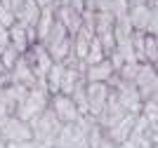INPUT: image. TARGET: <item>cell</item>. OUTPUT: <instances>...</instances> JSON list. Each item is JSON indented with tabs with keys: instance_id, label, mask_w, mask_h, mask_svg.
<instances>
[{
	"instance_id": "cell-1",
	"label": "cell",
	"mask_w": 158,
	"mask_h": 148,
	"mask_svg": "<svg viewBox=\"0 0 158 148\" xmlns=\"http://www.w3.org/2000/svg\"><path fill=\"white\" fill-rule=\"evenodd\" d=\"M97 125L92 115H80L73 122H64L54 136V148H87V136Z\"/></svg>"
},
{
	"instance_id": "cell-2",
	"label": "cell",
	"mask_w": 158,
	"mask_h": 148,
	"mask_svg": "<svg viewBox=\"0 0 158 148\" xmlns=\"http://www.w3.org/2000/svg\"><path fill=\"white\" fill-rule=\"evenodd\" d=\"M28 125H31V132H33V141L54 148V136H57V132H59L61 122L57 120V115L52 113L50 106H47L43 113H38L33 120H28Z\"/></svg>"
},
{
	"instance_id": "cell-3",
	"label": "cell",
	"mask_w": 158,
	"mask_h": 148,
	"mask_svg": "<svg viewBox=\"0 0 158 148\" xmlns=\"http://www.w3.org/2000/svg\"><path fill=\"white\" fill-rule=\"evenodd\" d=\"M47 106H50V92H47L45 87H31V90H26V94L19 99L14 115L21 118V120H33V118L38 115V113H43Z\"/></svg>"
},
{
	"instance_id": "cell-4",
	"label": "cell",
	"mask_w": 158,
	"mask_h": 148,
	"mask_svg": "<svg viewBox=\"0 0 158 148\" xmlns=\"http://www.w3.org/2000/svg\"><path fill=\"white\" fill-rule=\"evenodd\" d=\"M127 19H130V24H132L135 31L156 33L158 31V7H149L146 2L130 5V10H127Z\"/></svg>"
},
{
	"instance_id": "cell-5",
	"label": "cell",
	"mask_w": 158,
	"mask_h": 148,
	"mask_svg": "<svg viewBox=\"0 0 158 148\" xmlns=\"http://www.w3.org/2000/svg\"><path fill=\"white\" fill-rule=\"evenodd\" d=\"M21 57L26 59V64L31 66L33 75H35L40 82L45 85V75H47V71H50V66L54 64L52 57H50V52L45 50V45H43V42H33V45L28 47Z\"/></svg>"
},
{
	"instance_id": "cell-6",
	"label": "cell",
	"mask_w": 158,
	"mask_h": 148,
	"mask_svg": "<svg viewBox=\"0 0 158 148\" xmlns=\"http://www.w3.org/2000/svg\"><path fill=\"white\" fill-rule=\"evenodd\" d=\"M132 82H135V87H137L142 101L156 97V87H158L156 64H146V61H144V64H139L137 73H135V78H132Z\"/></svg>"
},
{
	"instance_id": "cell-7",
	"label": "cell",
	"mask_w": 158,
	"mask_h": 148,
	"mask_svg": "<svg viewBox=\"0 0 158 148\" xmlns=\"http://www.w3.org/2000/svg\"><path fill=\"white\" fill-rule=\"evenodd\" d=\"M0 136H2L5 143H10V141H28V139H33V132H31L28 120L10 115L5 122L0 125Z\"/></svg>"
},
{
	"instance_id": "cell-8",
	"label": "cell",
	"mask_w": 158,
	"mask_h": 148,
	"mask_svg": "<svg viewBox=\"0 0 158 148\" xmlns=\"http://www.w3.org/2000/svg\"><path fill=\"white\" fill-rule=\"evenodd\" d=\"M50 108H52V113L57 115V120H59L61 125L73 122V120L80 118V110H78V106H76V101H73L69 94H61V92L50 97Z\"/></svg>"
},
{
	"instance_id": "cell-9",
	"label": "cell",
	"mask_w": 158,
	"mask_h": 148,
	"mask_svg": "<svg viewBox=\"0 0 158 148\" xmlns=\"http://www.w3.org/2000/svg\"><path fill=\"white\" fill-rule=\"evenodd\" d=\"M109 99V85L106 82H87L85 85V101H87V115L97 118Z\"/></svg>"
},
{
	"instance_id": "cell-10",
	"label": "cell",
	"mask_w": 158,
	"mask_h": 148,
	"mask_svg": "<svg viewBox=\"0 0 158 148\" xmlns=\"http://www.w3.org/2000/svg\"><path fill=\"white\" fill-rule=\"evenodd\" d=\"M10 82L24 85V87H28V90H31V87H45L38 78L33 75L31 66L26 64V59H24V57H19V59H17V64L10 68Z\"/></svg>"
},
{
	"instance_id": "cell-11",
	"label": "cell",
	"mask_w": 158,
	"mask_h": 148,
	"mask_svg": "<svg viewBox=\"0 0 158 148\" xmlns=\"http://www.w3.org/2000/svg\"><path fill=\"white\" fill-rule=\"evenodd\" d=\"M137 115H139V113H137ZM137 115H135V113H125V115L120 118V120L113 125V127L104 129V134L109 136V139H111L116 146H120V143H123L127 136L132 134V129H135V122H137Z\"/></svg>"
},
{
	"instance_id": "cell-12",
	"label": "cell",
	"mask_w": 158,
	"mask_h": 148,
	"mask_svg": "<svg viewBox=\"0 0 158 148\" xmlns=\"http://www.w3.org/2000/svg\"><path fill=\"white\" fill-rule=\"evenodd\" d=\"M54 17L66 26V31L71 35H76V31L83 26V12L73 10L71 5H54Z\"/></svg>"
},
{
	"instance_id": "cell-13",
	"label": "cell",
	"mask_w": 158,
	"mask_h": 148,
	"mask_svg": "<svg viewBox=\"0 0 158 148\" xmlns=\"http://www.w3.org/2000/svg\"><path fill=\"white\" fill-rule=\"evenodd\" d=\"M113 75H116V68H113V64L109 61V57L97 61V64L85 66V80L87 82H109Z\"/></svg>"
},
{
	"instance_id": "cell-14",
	"label": "cell",
	"mask_w": 158,
	"mask_h": 148,
	"mask_svg": "<svg viewBox=\"0 0 158 148\" xmlns=\"http://www.w3.org/2000/svg\"><path fill=\"white\" fill-rule=\"evenodd\" d=\"M54 24V5H45L40 7V14H38V21H35V40L38 42H43V40L47 38V33H50V28H52Z\"/></svg>"
},
{
	"instance_id": "cell-15",
	"label": "cell",
	"mask_w": 158,
	"mask_h": 148,
	"mask_svg": "<svg viewBox=\"0 0 158 148\" xmlns=\"http://www.w3.org/2000/svg\"><path fill=\"white\" fill-rule=\"evenodd\" d=\"M38 14H40V5L38 2H35V0H24L21 7L14 12V19L19 21V24H24V26H35Z\"/></svg>"
},
{
	"instance_id": "cell-16",
	"label": "cell",
	"mask_w": 158,
	"mask_h": 148,
	"mask_svg": "<svg viewBox=\"0 0 158 148\" xmlns=\"http://www.w3.org/2000/svg\"><path fill=\"white\" fill-rule=\"evenodd\" d=\"M61 75H64V64H61V61H54V64L50 66L47 75H45V90L50 92V97H52V94H59Z\"/></svg>"
},
{
	"instance_id": "cell-17",
	"label": "cell",
	"mask_w": 158,
	"mask_h": 148,
	"mask_svg": "<svg viewBox=\"0 0 158 148\" xmlns=\"http://www.w3.org/2000/svg\"><path fill=\"white\" fill-rule=\"evenodd\" d=\"M144 61L146 64H156L158 61V35L156 33H146L144 35Z\"/></svg>"
},
{
	"instance_id": "cell-18",
	"label": "cell",
	"mask_w": 158,
	"mask_h": 148,
	"mask_svg": "<svg viewBox=\"0 0 158 148\" xmlns=\"http://www.w3.org/2000/svg\"><path fill=\"white\" fill-rule=\"evenodd\" d=\"M19 57H21V52L17 50L12 42H7V47L0 52V64H2V68H5V71H10V68L17 64V59H19Z\"/></svg>"
},
{
	"instance_id": "cell-19",
	"label": "cell",
	"mask_w": 158,
	"mask_h": 148,
	"mask_svg": "<svg viewBox=\"0 0 158 148\" xmlns=\"http://www.w3.org/2000/svg\"><path fill=\"white\" fill-rule=\"evenodd\" d=\"M139 115L144 118V120H149L151 125H156V122H158V103H156V97L146 99V101H142Z\"/></svg>"
},
{
	"instance_id": "cell-20",
	"label": "cell",
	"mask_w": 158,
	"mask_h": 148,
	"mask_svg": "<svg viewBox=\"0 0 158 148\" xmlns=\"http://www.w3.org/2000/svg\"><path fill=\"white\" fill-rule=\"evenodd\" d=\"M102 59H106V52H104V47L99 45V40L94 38V40H92V45H90V50H87V54H85V61H83V64L90 66V64H97V61H102Z\"/></svg>"
},
{
	"instance_id": "cell-21",
	"label": "cell",
	"mask_w": 158,
	"mask_h": 148,
	"mask_svg": "<svg viewBox=\"0 0 158 148\" xmlns=\"http://www.w3.org/2000/svg\"><path fill=\"white\" fill-rule=\"evenodd\" d=\"M7 148H38V143L33 139H28V141H10Z\"/></svg>"
}]
</instances>
